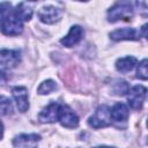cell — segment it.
Segmentation results:
<instances>
[{"instance_id": "6da1fadb", "label": "cell", "mask_w": 148, "mask_h": 148, "mask_svg": "<svg viewBox=\"0 0 148 148\" xmlns=\"http://www.w3.org/2000/svg\"><path fill=\"white\" fill-rule=\"evenodd\" d=\"M133 15V3L130 1H118L108 10V21L113 23L119 20H130Z\"/></svg>"}, {"instance_id": "7a4b0ae2", "label": "cell", "mask_w": 148, "mask_h": 148, "mask_svg": "<svg viewBox=\"0 0 148 148\" xmlns=\"http://www.w3.org/2000/svg\"><path fill=\"white\" fill-rule=\"evenodd\" d=\"M0 30L6 36H17L23 31V22L12 13L0 23Z\"/></svg>"}, {"instance_id": "3957f363", "label": "cell", "mask_w": 148, "mask_h": 148, "mask_svg": "<svg viewBox=\"0 0 148 148\" xmlns=\"http://www.w3.org/2000/svg\"><path fill=\"white\" fill-rule=\"evenodd\" d=\"M88 124L92 128H102L106 127L111 124V118H110V109L106 105H99L95 113L89 117Z\"/></svg>"}, {"instance_id": "277c9868", "label": "cell", "mask_w": 148, "mask_h": 148, "mask_svg": "<svg viewBox=\"0 0 148 148\" xmlns=\"http://www.w3.org/2000/svg\"><path fill=\"white\" fill-rule=\"evenodd\" d=\"M147 89L143 86H134L127 91V102L132 109L140 110L145 103Z\"/></svg>"}, {"instance_id": "5b68a950", "label": "cell", "mask_w": 148, "mask_h": 148, "mask_svg": "<svg viewBox=\"0 0 148 148\" xmlns=\"http://www.w3.org/2000/svg\"><path fill=\"white\" fill-rule=\"evenodd\" d=\"M37 16L43 23L53 24V23L60 21L61 16H62V10L54 6H44L38 10Z\"/></svg>"}, {"instance_id": "8992f818", "label": "cell", "mask_w": 148, "mask_h": 148, "mask_svg": "<svg viewBox=\"0 0 148 148\" xmlns=\"http://www.w3.org/2000/svg\"><path fill=\"white\" fill-rule=\"evenodd\" d=\"M58 121H59L64 127H67V128H75V127H77V125H79V117H77V114H76L72 109H69L67 105L61 104Z\"/></svg>"}, {"instance_id": "52a82bcc", "label": "cell", "mask_w": 148, "mask_h": 148, "mask_svg": "<svg viewBox=\"0 0 148 148\" xmlns=\"http://www.w3.org/2000/svg\"><path fill=\"white\" fill-rule=\"evenodd\" d=\"M141 37V31L134 28H121L116 29L110 34L112 40H139Z\"/></svg>"}, {"instance_id": "ba28073f", "label": "cell", "mask_w": 148, "mask_h": 148, "mask_svg": "<svg viewBox=\"0 0 148 148\" xmlns=\"http://www.w3.org/2000/svg\"><path fill=\"white\" fill-rule=\"evenodd\" d=\"M60 108H61L60 103H57V102L50 103L47 106H45L40 111V113L38 116L39 121L40 123H56V121H58Z\"/></svg>"}, {"instance_id": "9c48e42d", "label": "cell", "mask_w": 148, "mask_h": 148, "mask_svg": "<svg viewBox=\"0 0 148 148\" xmlns=\"http://www.w3.org/2000/svg\"><path fill=\"white\" fill-rule=\"evenodd\" d=\"M21 61V52L18 50H0V65L3 67L13 68Z\"/></svg>"}, {"instance_id": "30bf717a", "label": "cell", "mask_w": 148, "mask_h": 148, "mask_svg": "<svg viewBox=\"0 0 148 148\" xmlns=\"http://www.w3.org/2000/svg\"><path fill=\"white\" fill-rule=\"evenodd\" d=\"M40 140L39 134H20L14 138V148H37V143Z\"/></svg>"}, {"instance_id": "8fae6325", "label": "cell", "mask_w": 148, "mask_h": 148, "mask_svg": "<svg viewBox=\"0 0 148 148\" xmlns=\"http://www.w3.org/2000/svg\"><path fill=\"white\" fill-rule=\"evenodd\" d=\"M13 97L16 102L17 109L21 112H25L29 109V98H28V90L25 87H14L12 89Z\"/></svg>"}, {"instance_id": "7c38bea8", "label": "cell", "mask_w": 148, "mask_h": 148, "mask_svg": "<svg viewBox=\"0 0 148 148\" xmlns=\"http://www.w3.org/2000/svg\"><path fill=\"white\" fill-rule=\"evenodd\" d=\"M83 34H84V31H83V29H82L80 25H73V27L69 29L68 34H67L64 38H61L60 43H61L64 46L72 47V46H74V45H76V44L82 39Z\"/></svg>"}, {"instance_id": "4fadbf2b", "label": "cell", "mask_w": 148, "mask_h": 148, "mask_svg": "<svg viewBox=\"0 0 148 148\" xmlns=\"http://www.w3.org/2000/svg\"><path fill=\"white\" fill-rule=\"evenodd\" d=\"M130 116V111L126 104L124 103H116L110 109V118L114 121H125Z\"/></svg>"}, {"instance_id": "5bb4252c", "label": "cell", "mask_w": 148, "mask_h": 148, "mask_svg": "<svg viewBox=\"0 0 148 148\" xmlns=\"http://www.w3.org/2000/svg\"><path fill=\"white\" fill-rule=\"evenodd\" d=\"M136 64L138 60L135 57H124L116 61V68L120 73H128L135 67Z\"/></svg>"}, {"instance_id": "9a60e30c", "label": "cell", "mask_w": 148, "mask_h": 148, "mask_svg": "<svg viewBox=\"0 0 148 148\" xmlns=\"http://www.w3.org/2000/svg\"><path fill=\"white\" fill-rule=\"evenodd\" d=\"M13 13L16 17H18L22 22L24 21H30L31 16H32V8L30 7L29 3L27 2H20L15 9H13Z\"/></svg>"}, {"instance_id": "2e32d148", "label": "cell", "mask_w": 148, "mask_h": 148, "mask_svg": "<svg viewBox=\"0 0 148 148\" xmlns=\"http://www.w3.org/2000/svg\"><path fill=\"white\" fill-rule=\"evenodd\" d=\"M56 89H57V83L53 80H46L40 83V86L37 89V92L39 95H47V94H51L52 91H54Z\"/></svg>"}, {"instance_id": "e0dca14e", "label": "cell", "mask_w": 148, "mask_h": 148, "mask_svg": "<svg viewBox=\"0 0 148 148\" xmlns=\"http://www.w3.org/2000/svg\"><path fill=\"white\" fill-rule=\"evenodd\" d=\"M130 87H128V83L125 81V80H116L112 84V91L114 95H125L127 94Z\"/></svg>"}, {"instance_id": "ac0fdd59", "label": "cell", "mask_w": 148, "mask_h": 148, "mask_svg": "<svg viewBox=\"0 0 148 148\" xmlns=\"http://www.w3.org/2000/svg\"><path fill=\"white\" fill-rule=\"evenodd\" d=\"M13 112V106H12V102L9 98L0 96V114L7 116Z\"/></svg>"}, {"instance_id": "d6986e66", "label": "cell", "mask_w": 148, "mask_h": 148, "mask_svg": "<svg viewBox=\"0 0 148 148\" xmlns=\"http://www.w3.org/2000/svg\"><path fill=\"white\" fill-rule=\"evenodd\" d=\"M136 77L141 80H147L148 73H147V59H143L142 61L139 62L138 69H136Z\"/></svg>"}, {"instance_id": "ffe728a7", "label": "cell", "mask_w": 148, "mask_h": 148, "mask_svg": "<svg viewBox=\"0 0 148 148\" xmlns=\"http://www.w3.org/2000/svg\"><path fill=\"white\" fill-rule=\"evenodd\" d=\"M12 5L9 2H0V23L12 13Z\"/></svg>"}, {"instance_id": "44dd1931", "label": "cell", "mask_w": 148, "mask_h": 148, "mask_svg": "<svg viewBox=\"0 0 148 148\" xmlns=\"http://www.w3.org/2000/svg\"><path fill=\"white\" fill-rule=\"evenodd\" d=\"M7 81V75L3 71H0V84L1 83H5Z\"/></svg>"}, {"instance_id": "7402d4cb", "label": "cell", "mask_w": 148, "mask_h": 148, "mask_svg": "<svg viewBox=\"0 0 148 148\" xmlns=\"http://www.w3.org/2000/svg\"><path fill=\"white\" fill-rule=\"evenodd\" d=\"M2 136H3V124L0 120V140L2 139Z\"/></svg>"}]
</instances>
